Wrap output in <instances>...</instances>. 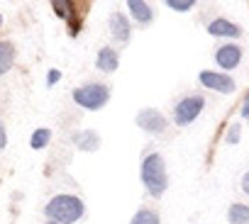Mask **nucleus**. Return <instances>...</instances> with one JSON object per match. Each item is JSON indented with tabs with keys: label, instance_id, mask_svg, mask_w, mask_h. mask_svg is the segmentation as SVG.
<instances>
[{
	"label": "nucleus",
	"instance_id": "nucleus-15",
	"mask_svg": "<svg viewBox=\"0 0 249 224\" xmlns=\"http://www.w3.org/2000/svg\"><path fill=\"white\" fill-rule=\"evenodd\" d=\"M52 10L61 17V20H66V22H71L76 15H73V10H76V3H71V0H56V3H52Z\"/></svg>",
	"mask_w": 249,
	"mask_h": 224
},
{
	"label": "nucleus",
	"instance_id": "nucleus-6",
	"mask_svg": "<svg viewBox=\"0 0 249 224\" xmlns=\"http://www.w3.org/2000/svg\"><path fill=\"white\" fill-rule=\"evenodd\" d=\"M198 80H200L203 88L215 90V93H222V95H230V93H234V88H237L234 78L227 76V73H220V71H200V73H198Z\"/></svg>",
	"mask_w": 249,
	"mask_h": 224
},
{
	"label": "nucleus",
	"instance_id": "nucleus-24",
	"mask_svg": "<svg viewBox=\"0 0 249 224\" xmlns=\"http://www.w3.org/2000/svg\"><path fill=\"white\" fill-rule=\"evenodd\" d=\"M0 27H3V15H0Z\"/></svg>",
	"mask_w": 249,
	"mask_h": 224
},
{
	"label": "nucleus",
	"instance_id": "nucleus-7",
	"mask_svg": "<svg viewBox=\"0 0 249 224\" xmlns=\"http://www.w3.org/2000/svg\"><path fill=\"white\" fill-rule=\"evenodd\" d=\"M215 61L222 71H232L242 64V49L237 44H222L217 51H215Z\"/></svg>",
	"mask_w": 249,
	"mask_h": 224
},
{
	"label": "nucleus",
	"instance_id": "nucleus-14",
	"mask_svg": "<svg viewBox=\"0 0 249 224\" xmlns=\"http://www.w3.org/2000/svg\"><path fill=\"white\" fill-rule=\"evenodd\" d=\"M15 64V47L10 42H0V76H5Z\"/></svg>",
	"mask_w": 249,
	"mask_h": 224
},
{
	"label": "nucleus",
	"instance_id": "nucleus-20",
	"mask_svg": "<svg viewBox=\"0 0 249 224\" xmlns=\"http://www.w3.org/2000/svg\"><path fill=\"white\" fill-rule=\"evenodd\" d=\"M5 146H8V134H5L3 122H0V149H5Z\"/></svg>",
	"mask_w": 249,
	"mask_h": 224
},
{
	"label": "nucleus",
	"instance_id": "nucleus-1",
	"mask_svg": "<svg viewBox=\"0 0 249 224\" xmlns=\"http://www.w3.org/2000/svg\"><path fill=\"white\" fill-rule=\"evenodd\" d=\"M44 214H47L49 222H56V224H76V222L83 219L86 205L78 195L59 192L44 205Z\"/></svg>",
	"mask_w": 249,
	"mask_h": 224
},
{
	"label": "nucleus",
	"instance_id": "nucleus-9",
	"mask_svg": "<svg viewBox=\"0 0 249 224\" xmlns=\"http://www.w3.org/2000/svg\"><path fill=\"white\" fill-rule=\"evenodd\" d=\"M208 34L210 37H220V39H237L242 37V27L225 20V17H215L210 25H208Z\"/></svg>",
	"mask_w": 249,
	"mask_h": 224
},
{
	"label": "nucleus",
	"instance_id": "nucleus-2",
	"mask_svg": "<svg viewBox=\"0 0 249 224\" xmlns=\"http://www.w3.org/2000/svg\"><path fill=\"white\" fill-rule=\"evenodd\" d=\"M140 178H142V185L147 188V192L152 197H161L166 192V188H169V173H166V163H164L161 154H147L142 159Z\"/></svg>",
	"mask_w": 249,
	"mask_h": 224
},
{
	"label": "nucleus",
	"instance_id": "nucleus-10",
	"mask_svg": "<svg viewBox=\"0 0 249 224\" xmlns=\"http://www.w3.org/2000/svg\"><path fill=\"white\" fill-rule=\"evenodd\" d=\"M127 13L142 27L152 25V20H154V10H152L149 3H144V0H127Z\"/></svg>",
	"mask_w": 249,
	"mask_h": 224
},
{
	"label": "nucleus",
	"instance_id": "nucleus-25",
	"mask_svg": "<svg viewBox=\"0 0 249 224\" xmlns=\"http://www.w3.org/2000/svg\"><path fill=\"white\" fill-rule=\"evenodd\" d=\"M47 224H56V222H47Z\"/></svg>",
	"mask_w": 249,
	"mask_h": 224
},
{
	"label": "nucleus",
	"instance_id": "nucleus-16",
	"mask_svg": "<svg viewBox=\"0 0 249 224\" xmlns=\"http://www.w3.org/2000/svg\"><path fill=\"white\" fill-rule=\"evenodd\" d=\"M130 224H161V219H159V214H157L154 209L142 207L140 212H135V214H132Z\"/></svg>",
	"mask_w": 249,
	"mask_h": 224
},
{
	"label": "nucleus",
	"instance_id": "nucleus-12",
	"mask_svg": "<svg viewBox=\"0 0 249 224\" xmlns=\"http://www.w3.org/2000/svg\"><path fill=\"white\" fill-rule=\"evenodd\" d=\"M73 144L81 149V151H86V154H90V151H95L98 146H100V137H98V132H93V129H83V132H73Z\"/></svg>",
	"mask_w": 249,
	"mask_h": 224
},
{
	"label": "nucleus",
	"instance_id": "nucleus-23",
	"mask_svg": "<svg viewBox=\"0 0 249 224\" xmlns=\"http://www.w3.org/2000/svg\"><path fill=\"white\" fill-rule=\"evenodd\" d=\"M242 190H244V195H249V168H247V173L242 176Z\"/></svg>",
	"mask_w": 249,
	"mask_h": 224
},
{
	"label": "nucleus",
	"instance_id": "nucleus-17",
	"mask_svg": "<svg viewBox=\"0 0 249 224\" xmlns=\"http://www.w3.org/2000/svg\"><path fill=\"white\" fill-rule=\"evenodd\" d=\"M49 139H52V129H47V127H42V129H35L32 132V139H30V146L37 151V149H44L47 144H49Z\"/></svg>",
	"mask_w": 249,
	"mask_h": 224
},
{
	"label": "nucleus",
	"instance_id": "nucleus-21",
	"mask_svg": "<svg viewBox=\"0 0 249 224\" xmlns=\"http://www.w3.org/2000/svg\"><path fill=\"white\" fill-rule=\"evenodd\" d=\"M239 115H242L244 120H249V95H247L244 102H242V112H239Z\"/></svg>",
	"mask_w": 249,
	"mask_h": 224
},
{
	"label": "nucleus",
	"instance_id": "nucleus-19",
	"mask_svg": "<svg viewBox=\"0 0 249 224\" xmlns=\"http://www.w3.org/2000/svg\"><path fill=\"white\" fill-rule=\"evenodd\" d=\"M227 142H230V144H237V142H239V125L230 127V137H227Z\"/></svg>",
	"mask_w": 249,
	"mask_h": 224
},
{
	"label": "nucleus",
	"instance_id": "nucleus-8",
	"mask_svg": "<svg viewBox=\"0 0 249 224\" xmlns=\"http://www.w3.org/2000/svg\"><path fill=\"white\" fill-rule=\"evenodd\" d=\"M107 27H110V34L115 42L120 44H127L130 42V34H132V27H130V20L127 15H122V13H112L110 20H107Z\"/></svg>",
	"mask_w": 249,
	"mask_h": 224
},
{
	"label": "nucleus",
	"instance_id": "nucleus-18",
	"mask_svg": "<svg viewBox=\"0 0 249 224\" xmlns=\"http://www.w3.org/2000/svg\"><path fill=\"white\" fill-rule=\"evenodd\" d=\"M196 3L193 0H166V8L169 10H176V13H188Z\"/></svg>",
	"mask_w": 249,
	"mask_h": 224
},
{
	"label": "nucleus",
	"instance_id": "nucleus-4",
	"mask_svg": "<svg viewBox=\"0 0 249 224\" xmlns=\"http://www.w3.org/2000/svg\"><path fill=\"white\" fill-rule=\"evenodd\" d=\"M203 107H205V97L203 95H186L183 100H178L174 105V122L178 127H188L191 122L198 120Z\"/></svg>",
	"mask_w": 249,
	"mask_h": 224
},
{
	"label": "nucleus",
	"instance_id": "nucleus-13",
	"mask_svg": "<svg viewBox=\"0 0 249 224\" xmlns=\"http://www.w3.org/2000/svg\"><path fill=\"white\" fill-rule=\"evenodd\" d=\"M227 222L230 224H249V205L244 202H234L227 209Z\"/></svg>",
	"mask_w": 249,
	"mask_h": 224
},
{
	"label": "nucleus",
	"instance_id": "nucleus-11",
	"mask_svg": "<svg viewBox=\"0 0 249 224\" xmlns=\"http://www.w3.org/2000/svg\"><path fill=\"white\" fill-rule=\"evenodd\" d=\"M95 66H98V71H103V73H115L117 66H120V56H117V51H115L112 47H103V49H98Z\"/></svg>",
	"mask_w": 249,
	"mask_h": 224
},
{
	"label": "nucleus",
	"instance_id": "nucleus-5",
	"mask_svg": "<svg viewBox=\"0 0 249 224\" xmlns=\"http://www.w3.org/2000/svg\"><path fill=\"white\" fill-rule=\"evenodd\" d=\"M135 122H137V127H140L142 132H147V134H161V132H166V127H169V120L161 115L157 107H144V110H140L137 117H135Z\"/></svg>",
	"mask_w": 249,
	"mask_h": 224
},
{
	"label": "nucleus",
	"instance_id": "nucleus-22",
	"mask_svg": "<svg viewBox=\"0 0 249 224\" xmlns=\"http://www.w3.org/2000/svg\"><path fill=\"white\" fill-rule=\"evenodd\" d=\"M59 78H61V73H59L56 68H52V71H49V80H47V83H49V85H54Z\"/></svg>",
	"mask_w": 249,
	"mask_h": 224
},
{
	"label": "nucleus",
	"instance_id": "nucleus-3",
	"mask_svg": "<svg viewBox=\"0 0 249 224\" xmlns=\"http://www.w3.org/2000/svg\"><path fill=\"white\" fill-rule=\"evenodd\" d=\"M107 100H110V88L105 83H86V85L73 90V102L83 110H90V112L105 107Z\"/></svg>",
	"mask_w": 249,
	"mask_h": 224
}]
</instances>
